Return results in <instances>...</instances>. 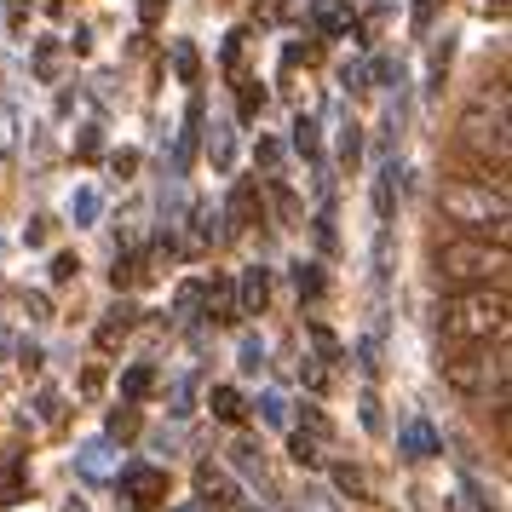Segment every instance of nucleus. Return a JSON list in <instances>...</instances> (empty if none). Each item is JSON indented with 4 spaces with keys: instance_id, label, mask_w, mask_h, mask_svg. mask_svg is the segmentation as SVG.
Wrapping results in <instances>:
<instances>
[{
    "instance_id": "1",
    "label": "nucleus",
    "mask_w": 512,
    "mask_h": 512,
    "mask_svg": "<svg viewBox=\"0 0 512 512\" xmlns=\"http://www.w3.org/2000/svg\"><path fill=\"white\" fill-rule=\"evenodd\" d=\"M507 282H478V288H455L438 311V328L455 346H489V340H507Z\"/></svg>"
},
{
    "instance_id": "2",
    "label": "nucleus",
    "mask_w": 512,
    "mask_h": 512,
    "mask_svg": "<svg viewBox=\"0 0 512 512\" xmlns=\"http://www.w3.org/2000/svg\"><path fill=\"white\" fill-rule=\"evenodd\" d=\"M438 208L449 225H461L466 236H484V242H501L507 248V185L495 179H461L438 196Z\"/></svg>"
},
{
    "instance_id": "3",
    "label": "nucleus",
    "mask_w": 512,
    "mask_h": 512,
    "mask_svg": "<svg viewBox=\"0 0 512 512\" xmlns=\"http://www.w3.org/2000/svg\"><path fill=\"white\" fill-rule=\"evenodd\" d=\"M432 271L449 288H478V282H507V248L484 236H443L432 248Z\"/></svg>"
},
{
    "instance_id": "4",
    "label": "nucleus",
    "mask_w": 512,
    "mask_h": 512,
    "mask_svg": "<svg viewBox=\"0 0 512 512\" xmlns=\"http://www.w3.org/2000/svg\"><path fill=\"white\" fill-rule=\"evenodd\" d=\"M443 374V386L449 392H461V397H478L495 386V403H507V340H495V351L484 346H461V351H449L438 363Z\"/></svg>"
},
{
    "instance_id": "5",
    "label": "nucleus",
    "mask_w": 512,
    "mask_h": 512,
    "mask_svg": "<svg viewBox=\"0 0 512 512\" xmlns=\"http://www.w3.org/2000/svg\"><path fill=\"white\" fill-rule=\"evenodd\" d=\"M461 150L478 162L507 167V98H495V110H466L461 116Z\"/></svg>"
},
{
    "instance_id": "6",
    "label": "nucleus",
    "mask_w": 512,
    "mask_h": 512,
    "mask_svg": "<svg viewBox=\"0 0 512 512\" xmlns=\"http://www.w3.org/2000/svg\"><path fill=\"white\" fill-rule=\"evenodd\" d=\"M121 489H127L133 507H156L167 495V472H156V466H127L121 472Z\"/></svg>"
},
{
    "instance_id": "7",
    "label": "nucleus",
    "mask_w": 512,
    "mask_h": 512,
    "mask_svg": "<svg viewBox=\"0 0 512 512\" xmlns=\"http://www.w3.org/2000/svg\"><path fill=\"white\" fill-rule=\"evenodd\" d=\"M265 300H271V271H259V265H248V271H242V294H236V305H242V317H254V311H265Z\"/></svg>"
},
{
    "instance_id": "8",
    "label": "nucleus",
    "mask_w": 512,
    "mask_h": 512,
    "mask_svg": "<svg viewBox=\"0 0 512 512\" xmlns=\"http://www.w3.org/2000/svg\"><path fill=\"white\" fill-rule=\"evenodd\" d=\"M397 455H409V461L438 455V432H432L426 420H409V426H403V438H397Z\"/></svg>"
},
{
    "instance_id": "9",
    "label": "nucleus",
    "mask_w": 512,
    "mask_h": 512,
    "mask_svg": "<svg viewBox=\"0 0 512 512\" xmlns=\"http://www.w3.org/2000/svg\"><path fill=\"white\" fill-rule=\"evenodd\" d=\"M202 300H208V317H213V323H236V317H242V305H236V288H231V282H208V294H202Z\"/></svg>"
},
{
    "instance_id": "10",
    "label": "nucleus",
    "mask_w": 512,
    "mask_h": 512,
    "mask_svg": "<svg viewBox=\"0 0 512 512\" xmlns=\"http://www.w3.org/2000/svg\"><path fill=\"white\" fill-rule=\"evenodd\" d=\"M225 213H231V225L242 231V225H254V213H259V196H254V185L242 179V185L231 190V202H225Z\"/></svg>"
},
{
    "instance_id": "11",
    "label": "nucleus",
    "mask_w": 512,
    "mask_h": 512,
    "mask_svg": "<svg viewBox=\"0 0 512 512\" xmlns=\"http://www.w3.org/2000/svg\"><path fill=\"white\" fill-rule=\"evenodd\" d=\"M208 409H213L219 420H225V426H236V420L248 415V403H242V392H236V386H213Z\"/></svg>"
},
{
    "instance_id": "12",
    "label": "nucleus",
    "mask_w": 512,
    "mask_h": 512,
    "mask_svg": "<svg viewBox=\"0 0 512 512\" xmlns=\"http://www.w3.org/2000/svg\"><path fill=\"white\" fill-rule=\"evenodd\" d=\"M311 18H317V29H328V35H346V29H351L346 0H317V6H311Z\"/></svg>"
},
{
    "instance_id": "13",
    "label": "nucleus",
    "mask_w": 512,
    "mask_h": 512,
    "mask_svg": "<svg viewBox=\"0 0 512 512\" xmlns=\"http://www.w3.org/2000/svg\"><path fill=\"white\" fill-rule=\"evenodd\" d=\"M392 208H397V162H386L380 167V179H374V213L392 219Z\"/></svg>"
},
{
    "instance_id": "14",
    "label": "nucleus",
    "mask_w": 512,
    "mask_h": 512,
    "mask_svg": "<svg viewBox=\"0 0 512 512\" xmlns=\"http://www.w3.org/2000/svg\"><path fill=\"white\" fill-rule=\"evenodd\" d=\"M196 133H202V98H190V110H185V133H179V167H190V156H196Z\"/></svg>"
},
{
    "instance_id": "15",
    "label": "nucleus",
    "mask_w": 512,
    "mask_h": 512,
    "mask_svg": "<svg viewBox=\"0 0 512 512\" xmlns=\"http://www.w3.org/2000/svg\"><path fill=\"white\" fill-rule=\"evenodd\" d=\"M173 75H179L185 87H196V75H202V58H196V47H190V41H173Z\"/></svg>"
},
{
    "instance_id": "16",
    "label": "nucleus",
    "mask_w": 512,
    "mask_h": 512,
    "mask_svg": "<svg viewBox=\"0 0 512 512\" xmlns=\"http://www.w3.org/2000/svg\"><path fill=\"white\" fill-rule=\"evenodd\" d=\"M202 495H219L213 507H231V501H236L231 478H225V472H213V466H202Z\"/></svg>"
},
{
    "instance_id": "17",
    "label": "nucleus",
    "mask_w": 512,
    "mask_h": 512,
    "mask_svg": "<svg viewBox=\"0 0 512 512\" xmlns=\"http://www.w3.org/2000/svg\"><path fill=\"white\" fill-rule=\"evenodd\" d=\"M150 386H156V369H150V363H139V369L121 374V397H144Z\"/></svg>"
},
{
    "instance_id": "18",
    "label": "nucleus",
    "mask_w": 512,
    "mask_h": 512,
    "mask_svg": "<svg viewBox=\"0 0 512 512\" xmlns=\"http://www.w3.org/2000/svg\"><path fill=\"white\" fill-rule=\"evenodd\" d=\"M294 282H300L305 300H317L323 294V265H294Z\"/></svg>"
},
{
    "instance_id": "19",
    "label": "nucleus",
    "mask_w": 512,
    "mask_h": 512,
    "mask_svg": "<svg viewBox=\"0 0 512 512\" xmlns=\"http://www.w3.org/2000/svg\"><path fill=\"white\" fill-rule=\"evenodd\" d=\"M12 150H18V116L0 104V156H12Z\"/></svg>"
},
{
    "instance_id": "20",
    "label": "nucleus",
    "mask_w": 512,
    "mask_h": 512,
    "mask_svg": "<svg viewBox=\"0 0 512 512\" xmlns=\"http://www.w3.org/2000/svg\"><path fill=\"white\" fill-rule=\"evenodd\" d=\"M294 150L300 156H317V127L311 121H294Z\"/></svg>"
},
{
    "instance_id": "21",
    "label": "nucleus",
    "mask_w": 512,
    "mask_h": 512,
    "mask_svg": "<svg viewBox=\"0 0 512 512\" xmlns=\"http://www.w3.org/2000/svg\"><path fill=\"white\" fill-rule=\"evenodd\" d=\"M70 213L81 219V225H87V219H98V190H81V196L70 202Z\"/></svg>"
},
{
    "instance_id": "22",
    "label": "nucleus",
    "mask_w": 512,
    "mask_h": 512,
    "mask_svg": "<svg viewBox=\"0 0 512 512\" xmlns=\"http://www.w3.org/2000/svg\"><path fill=\"white\" fill-rule=\"evenodd\" d=\"M242 369H248V374L265 369V340H242Z\"/></svg>"
},
{
    "instance_id": "23",
    "label": "nucleus",
    "mask_w": 512,
    "mask_h": 512,
    "mask_svg": "<svg viewBox=\"0 0 512 512\" xmlns=\"http://www.w3.org/2000/svg\"><path fill=\"white\" fill-rule=\"evenodd\" d=\"M110 277H116V288H133V282H139V265H133V259H116Z\"/></svg>"
},
{
    "instance_id": "24",
    "label": "nucleus",
    "mask_w": 512,
    "mask_h": 512,
    "mask_svg": "<svg viewBox=\"0 0 512 512\" xmlns=\"http://www.w3.org/2000/svg\"><path fill=\"white\" fill-rule=\"evenodd\" d=\"M432 12H438V0H415V35L432 29Z\"/></svg>"
},
{
    "instance_id": "25",
    "label": "nucleus",
    "mask_w": 512,
    "mask_h": 512,
    "mask_svg": "<svg viewBox=\"0 0 512 512\" xmlns=\"http://www.w3.org/2000/svg\"><path fill=\"white\" fill-rule=\"evenodd\" d=\"M259 409H265V420H271V426H282V420H288V415H282V397H277V392L259 397Z\"/></svg>"
},
{
    "instance_id": "26",
    "label": "nucleus",
    "mask_w": 512,
    "mask_h": 512,
    "mask_svg": "<svg viewBox=\"0 0 512 512\" xmlns=\"http://www.w3.org/2000/svg\"><path fill=\"white\" fill-rule=\"evenodd\" d=\"M294 461H300V466H317V443H311V438H294Z\"/></svg>"
},
{
    "instance_id": "27",
    "label": "nucleus",
    "mask_w": 512,
    "mask_h": 512,
    "mask_svg": "<svg viewBox=\"0 0 512 512\" xmlns=\"http://www.w3.org/2000/svg\"><path fill=\"white\" fill-rule=\"evenodd\" d=\"M75 271H81V265H75V259H70V254H58V259H52V277H58V282H70V277H75Z\"/></svg>"
},
{
    "instance_id": "28",
    "label": "nucleus",
    "mask_w": 512,
    "mask_h": 512,
    "mask_svg": "<svg viewBox=\"0 0 512 512\" xmlns=\"http://www.w3.org/2000/svg\"><path fill=\"white\" fill-rule=\"evenodd\" d=\"M334 478H340V489H351V495H363V478H357V472H351V466H340V472H334Z\"/></svg>"
},
{
    "instance_id": "29",
    "label": "nucleus",
    "mask_w": 512,
    "mask_h": 512,
    "mask_svg": "<svg viewBox=\"0 0 512 512\" xmlns=\"http://www.w3.org/2000/svg\"><path fill=\"white\" fill-rule=\"evenodd\" d=\"M259 104H265V93H259V87H248V93H242V116H254Z\"/></svg>"
},
{
    "instance_id": "30",
    "label": "nucleus",
    "mask_w": 512,
    "mask_h": 512,
    "mask_svg": "<svg viewBox=\"0 0 512 512\" xmlns=\"http://www.w3.org/2000/svg\"><path fill=\"white\" fill-rule=\"evenodd\" d=\"M139 18L144 24H156V18H162V0H139Z\"/></svg>"
},
{
    "instance_id": "31",
    "label": "nucleus",
    "mask_w": 512,
    "mask_h": 512,
    "mask_svg": "<svg viewBox=\"0 0 512 512\" xmlns=\"http://www.w3.org/2000/svg\"><path fill=\"white\" fill-rule=\"evenodd\" d=\"M489 12H495V18H501V12H507V0H484Z\"/></svg>"
}]
</instances>
